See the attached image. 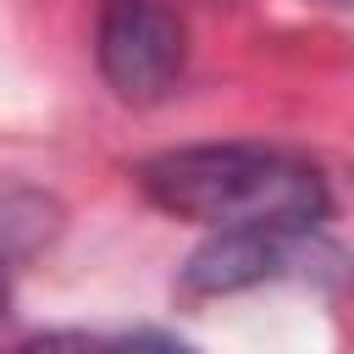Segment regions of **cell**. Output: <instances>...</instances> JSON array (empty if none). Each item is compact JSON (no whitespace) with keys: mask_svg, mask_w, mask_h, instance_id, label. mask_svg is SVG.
Instances as JSON below:
<instances>
[{"mask_svg":"<svg viewBox=\"0 0 354 354\" xmlns=\"http://www.w3.org/2000/svg\"><path fill=\"white\" fill-rule=\"evenodd\" d=\"M138 188L155 210L199 221L210 232L282 227L310 232L326 210V177L315 160L271 144H183L138 166Z\"/></svg>","mask_w":354,"mask_h":354,"instance_id":"cell-1","label":"cell"},{"mask_svg":"<svg viewBox=\"0 0 354 354\" xmlns=\"http://www.w3.org/2000/svg\"><path fill=\"white\" fill-rule=\"evenodd\" d=\"M94 61L122 100L149 105L171 94V83L183 77L188 61L183 17L166 0H105L94 28Z\"/></svg>","mask_w":354,"mask_h":354,"instance_id":"cell-2","label":"cell"},{"mask_svg":"<svg viewBox=\"0 0 354 354\" xmlns=\"http://www.w3.org/2000/svg\"><path fill=\"white\" fill-rule=\"evenodd\" d=\"M304 238L310 232H282V227H238V232H216L210 243H199L183 266V293L216 299V293H238L271 277H288L304 260Z\"/></svg>","mask_w":354,"mask_h":354,"instance_id":"cell-3","label":"cell"},{"mask_svg":"<svg viewBox=\"0 0 354 354\" xmlns=\"http://www.w3.org/2000/svg\"><path fill=\"white\" fill-rule=\"evenodd\" d=\"M111 354H194L183 337H171V332H133V337H122Z\"/></svg>","mask_w":354,"mask_h":354,"instance_id":"cell-4","label":"cell"},{"mask_svg":"<svg viewBox=\"0 0 354 354\" xmlns=\"http://www.w3.org/2000/svg\"><path fill=\"white\" fill-rule=\"evenodd\" d=\"M17 354H111V348H100V343H88V337H77V332H50V337L22 343Z\"/></svg>","mask_w":354,"mask_h":354,"instance_id":"cell-5","label":"cell"},{"mask_svg":"<svg viewBox=\"0 0 354 354\" xmlns=\"http://www.w3.org/2000/svg\"><path fill=\"white\" fill-rule=\"evenodd\" d=\"M6 304H11V282H6V266H0V315H6Z\"/></svg>","mask_w":354,"mask_h":354,"instance_id":"cell-6","label":"cell"},{"mask_svg":"<svg viewBox=\"0 0 354 354\" xmlns=\"http://www.w3.org/2000/svg\"><path fill=\"white\" fill-rule=\"evenodd\" d=\"M332 6H354V0H332Z\"/></svg>","mask_w":354,"mask_h":354,"instance_id":"cell-7","label":"cell"}]
</instances>
